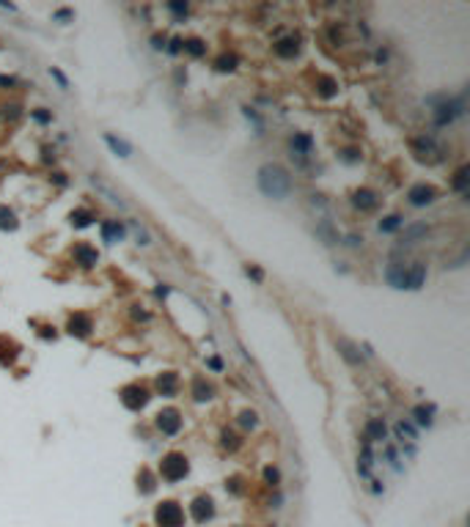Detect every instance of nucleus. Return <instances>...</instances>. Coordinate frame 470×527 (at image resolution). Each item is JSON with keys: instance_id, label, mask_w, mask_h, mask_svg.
I'll return each mask as SVG.
<instances>
[{"instance_id": "1", "label": "nucleus", "mask_w": 470, "mask_h": 527, "mask_svg": "<svg viewBox=\"0 0 470 527\" xmlns=\"http://www.w3.org/2000/svg\"><path fill=\"white\" fill-rule=\"evenodd\" d=\"M385 280L393 289L418 291L426 283V264L421 261H390L385 267Z\"/></svg>"}, {"instance_id": "2", "label": "nucleus", "mask_w": 470, "mask_h": 527, "mask_svg": "<svg viewBox=\"0 0 470 527\" xmlns=\"http://www.w3.org/2000/svg\"><path fill=\"white\" fill-rule=\"evenodd\" d=\"M259 190L267 198L283 201L292 193V176L283 171L281 165H261L259 167Z\"/></svg>"}, {"instance_id": "3", "label": "nucleus", "mask_w": 470, "mask_h": 527, "mask_svg": "<svg viewBox=\"0 0 470 527\" xmlns=\"http://www.w3.org/2000/svg\"><path fill=\"white\" fill-rule=\"evenodd\" d=\"M160 473L165 481H179V478L187 475V459L182 453H168L160 464Z\"/></svg>"}, {"instance_id": "4", "label": "nucleus", "mask_w": 470, "mask_h": 527, "mask_svg": "<svg viewBox=\"0 0 470 527\" xmlns=\"http://www.w3.org/2000/svg\"><path fill=\"white\" fill-rule=\"evenodd\" d=\"M182 519H185V514H182V508L176 502H162L157 508V522L162 527H182Z\"/></svg>"}, {"instance_id": "5", "label": "nucleus", "mask_w": 470, "mask_h": 527, "mask_svg": "<svg viewBox=\"0 0 470 527\" xmlns=\"http://www.w3.org/2000/svg\"><path fill=\"white\" fill-rule=\"evenodd\" d=\"M121 401H124V406H130V409H140V406H146L149 393L138 385H130V387L121 390Z\"/></svg>"}, {"instance_id": "6", "label": "nucleus", "mask_w": 470, "mask_h": 527, "mask_svg": "<svg viewBox=\"0 0 470 527\" xmlns=\"http://www.w3.org/2000/svg\"><path fill=\"white\" fill-rule=\"evenodd\" d=\"M157 428H160L162 434H176V431L182 428L179 412L176 409H162L160 415H157Z\"/></svg>"}, {"instance_id": "7", "label": "nucleus", "mask_w": 470, "mask_h": 527, "mask_svg": "<svg viewBox=\"0 0 470 527\" xmlns=\"http://www.w3.org/2000/svg\"><path fill=\"white\" fill-rule=\"evenodd\" d=\"M407 198H410V203H412V206H429V203L435 201V190H432V187H426V184H415V187L410 190V195H407Z\"/></svg>"}, {"instance_id": "8", "label": "nucleus", "mask_w": 470, "mask_h": 527, "mask_svg": "<svg viewBox=\"0 0 470 527\" xmlns=\"http://www.w3.org/2000/svg\"><path fill=\"white\" fill-rule=\"evenodd\" d=\"M75 261L80 264V267H94V264L99 261V255H97V250H94V247H88V244H77V247H75Z\"/></svg>"}, {"instance_id": "9", "label": "nucleus", "mask_w": 470, "mask_h": 527, "mask_svg": "<svg viewBox=\"0 0 470 527\" xmlns=\"http://www.w3.org/2000/svg\"><path fill=\"white\" fill-rule=\"evenodd\" d=\"M289 146L297 157H308L311 148H314V140H311V135H294V138L289 140Z\"/></svg>"}, {"instance_id": "10", "label": "nucleus", "mask_w": 470, "mask_h": 527, "mask_svg": "<svg viewBox=\"0 0 470 527\" xmlns=\"http://www.w3.org/2000/svg\"><path fill=\"white\" fill-rule=\"evenodd\" d=\"M121 236H124V228L118 225V220H107L105 225H102V239H105L107 244H116Z\"/></svg>"}, {"instance_id": "11", "label": "nucleus", "mask_w": 470, "mask_h": 527, "mask_svg": "<svg viewBox=\"0 0 470 527\" xmlns=\"http://www.w3.org/2000/svg\"><path fill=\"white\" fill-rule=\"evenodd\" d=\"M193 516H195V522H206V519L212 516V500L198 497V500L193 502Z\"/></svg>"}, {"instance_id": "12", "label": "nucleus", "mask_w": 470, "mask_h": 527, "mask_svg": "<svg viewBox=\"0 0 470 527\" xmlns=\"http://www.w3.org/2000/svg\"><path fill=\"white\" fill-rule=\"evenodd\" d=\"M363 439H369V442H379V439H385V423H382V420H369Z\"/></svg>"}, {"instance_id": "13", "label": "nucleus", "mask_w": 470, "mask_h": 527, "mask_svg": "<svg viewBox=\"0 0 470 527\" xmlns=\"http://www.w3.org/2000/svg\"><path fill=\"white\" fill-rule=\"evenodd\" d=\"M275 52L281 55V58H294V55L300 52L297 39H283V42H278V44H275Z\"/></svg>"}, {"instance_id": "14", "label": "nucleus", "mask_w": 470, "mask_h": 527, "mask_svg": "<svg viewBox=\"0 0 470 527\" xmlns=\"http://www.w3.org/2000/svg\"><path fill=\"white\" fill-rule=\"evenodd\" d=\"M69 332H71V335H80V338H85V335L91 332V322H88L85 316H75V318L69 322Z\"/></svg>"}, {"instance_id": "15", "label": "nucleus", "mask_w": 470, "mask_h": 527, "mask_svg": "<svg viewBox=\"0 0 470 527\" xmlns=\"http://www.w3.org/2000/svg\"><path fill=\"white\" fill-rule=\"evenodd\" d=\"M355 206H360V209H374V206H377V195H374L371 190H357L355 193Z\"/></svg>"}, {"instance_id": "16", "label": "nucleus", "mask_w": 470, "mask_h": 527, "mask_svg": "<svg viewBox=\"0 0 470 527\" xmlns=\"http://www.w3.org/2000/svg\"><path fill=\"white\" fill-rule=\"evenodd\" d=\"M157 387H160L162 396H173L176 393V373H162V377L157 379Z\"/></svg>"}, {"instance_id": "17", "label": "nucleus", "mask_w": 470, "mask_h": 527, "mask_svg": "<svg viewBox=\"0 0 470 527\" xmlns=\"http://www.w3.org/2000/svg\"><path fill=\"white\" fill-rule=\"evenodd\" d=\"M105 143H107V146H110V148H113V151H116V154H118V157H130V151H132V148H130V146H126V143H124V140H118V138H116V135H105Z\"/></svg>"}, {"instance_id": "18", "label": "nucleus", "mask_w": 470, "mask_h": 527, "mask_svg": "<svg viewBox=\"0 0 470 527\" xmlns=\"http://www.w3.org/2000/svg\"><path fill=\"white\" fill-rule=\"evenodd\" d=\"M0 228H3V231H14V228H17V217H14V212L6 209V206H0Z\"/></svg>"}, {"instance_id": "19", "label": "nucleus", "mask_w": 470, "mask_h": 527, "mask_svg": "<svg viewBox=\"0 0 470 527\" xmlns=\"http://www.w3.org/2000/svg\"><path fill=\"white\" fill-rule=\"evenodd\" d=\"M91 217H94V214H91L88 209H77V212H71V222H75L77 228L88 225V222H91Z\"/></svg>"}, {"instance_id": "20", "label": "nucleus", "mask_w": 470, "mask_h": 527, "mask_svg": "<svg viewBox=\"0 0 470 527\" xmlns=\"http://www.w3.org/2000/svg\"><path fill=\"white\" fill-rule=\"evenodd\" d=\"M396 228H402V217H396V214H390V217H385L379 222V231H385V234H390Z\"/></svg>"}, {"instance_id": "21", "label": "nucleus", "mask_w": 470, "mask_h": 527, "mask_svg": "<svg viewBox=\"0 0 470 527\" xmlns=\"http://www.w3.org/2000/svg\"><path fill=\"white\" fill-rule=\"evenodd\" d=\"M319 93H322V97H333V93H336V80L319 77Z\"/></svg>"}, {"instance_id": "22", "label": "nucleus", "mask_w": 470, "mask_h": 527, "mask_svg": "<svg viewBox=\"0 0 470 527\" xmlns=\"http://www.w3.org/2000/svg\"><path fill=\"white\" fill-rule=\"evenodd\" d=\"M415 418L421 426H432V409L429 406H415Z\"/></svg>"}, {"instance_id": "23", "label": "nucleus", "mask_w": 470, "mask_h": 527, "mask_svg": "<svg viewBox=\"0 0 470 527\" xmlns=\"http://www.w3.org/2000/svg\"><path fill=\"white\" fill-rule=\"evenodd\" d=\"M454 187H457L459 193H465V187H467V167H459V171H457V179H454Z\"/></svg>"}, {"instance_id": "24", "label": "nucleus", "mask_w": 470, "mask_h": 527, "mask_svg": "<svg viewBox=\"0 0 470 527\" xmlns=\"http://www.w3.org/2000/svg\"><path fill=\"white\" fill-rule=\"evenodd\" d=\"M424 231H426L424 225H415V228H410L407 234H404V239H402V244H412V242H415V239H418L421 234H424Z\"/></svg>"}, {"instance_id": "25", "label": "nucleus", "mask_w": 470, "mask_h": 527, "mask_svg": "<svg viewBox=\"0 0 470 527\" xmlns=\"http://www.w3.org/2000/svg\"><path fill=\"white\" fill-rule=\"evenodd\" d=\"M209 396H212V387L204 385V382H195V398L198 401H204V398H209Z\"/></svg>"}, {"instance_id": "26", "label": "nucleus", "mask_w": 470, "mask_h": 527, "mask_svg": "<svg viewBox=\"0 0 470 527\" xmlns=\"http://www.w3.org/2000/svg\"><path fill=\"white\" fill-rule=\"evenodd\" d=\"M185 50H187L190 55H204V44L198 42V39H190V42L185 44Z\"/></svg>"}, {"instance_id": "27", "label": "nucleus", "mask_w": 470, "mask_h": 527, "mask_svg": "<svg viewBox=\"0 0 470 527\" xmlns=\"http://www.w3.org/2000/svg\"><path fill=\"white\" fill-rule=\"evenodd\" d=\"M234 66H237V58H234V55H228V58L223 55V58L218 61V69H223V71H231Z\"/></svg>"}, {"instance_id": "28", "label": "nucleus", "mask_w": 470, "mask_h": 527, "mask_svg": "<svg viewBox=\"0 0 470 527\" xmlns=\"http://www.w3.org/2000/svg\"><path fill=\"white\" fill-rule=\"evenodd\" d=\"M264 478H267L269 483H278V478H281V475H278V469H273V467H267V469H264Z\"/></svg>"}, {"instance_id": "29", "label": "nucleus", "mask_w": 470, "mask_h": 527, "mask_svg": "<svg viewBox=\"0 0 470 527\" xmlns=\"http://www.w3.org/2000/svg\"><path fill=\"white\" fill-rule=\"evenodd\" d=\"M242 426H250V428H253V426H256V415H253V412H245V415H242Z\"/></svg>"}, {"instance_id": "30", "label": "nucleus", "mask_w": 470, "mask_h": 527, "mask_svg": "<svg viewBox=\"0 0 470 527\" xmlns=\"http://www.w3.org/2000/svg\"><path fill=\"white\" fill-rule=\"evenodd\" d=\"M50 74H52V77H55V80H58V83H61V88H69V83H66V77H63V74H61L58 69H50Z\"/></svg>"}, {"instance_id": "31", "label": "nucleus", "mask_w": 470, "mask_h": 527, "mask_svg": "<svg viewBox=\"0 0 470 527\" xmlns=\"http://www.w3.org/2000/svg\"><path fill=\"white\" fill-rule=\"evenodd\" d=\"M245 272H248V277H253V280H261V277H264V275H261V269H256V267H248Z\"/></svg>"}, {"instance_id": "32", "label": "nucleus", "mask_w": 470, "mask_h": 527, "mask_svg": "<svg viewBox=\"0 0 470 527\" xmlns=\"http://www.w3.org/2000/svg\"><path fill=\"white\" fill-rule=\"evenodd\" d=\"M168 9H171V11H176V14H187V6H182V3H171Z\"/></svg>"}, {"instance_id": "33", "label": "nucleus", "mask_w": 470, "mask_h": 527, "mask_svg": "<svg viewBox=\"0 0 470 527\" xmlns=\"http://www.w3.org/2000/svg\"><path fill=\"white\" fill-rule=\"evenodd\" d=\"M33 118H36V121H42V124L50 121V116H47V113H33Z\"/></svg>"}, {"instance_id": "34", "label": "nucleus", "mask_w": 470, "mask_h": 527, "mask_svg": "<svg viewBox=\"0 0 470 527\" xmlns=\"http://www.w3.org/2000/svg\"><path fill=\"white\" fill-rule=\"evenodd\" d=\"M355 159H357L355 151H344V162H355Z\"/></svg>"}, {"instance_id": "35", "label": "nucleus", "mask_w": 470, "mask_h": 527, "mask_svg": "<svg viewBox=\"0 0 470 527\" xmlns=\"http://www.w3.org/2000/svg\"><path fill=\"white\" fill-rule=\"evenodd\" d=\"M55 20H71V11H58V14H55Z\"/></svg>"}, {"instance_id": "36", "label": "nucleus", "mask_w": 470, "mask_h": 527, "mask_svg": "<svg viewBox=\"0 0 470 527\" xmlns=\"http://www.w3.org/2000/svg\"><path fill=\"white\" fill-rule=\"evenodd\" d=\"M179 50H182V42H179V39H173V42H171V52H179Z\"/></svg>"}]
</instances>
